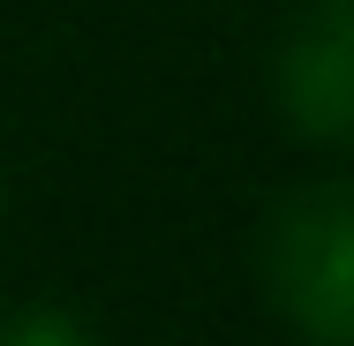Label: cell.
Listing matches in <instances>:
<instances>
[{"label": "cell", "mask_w": 354, "mask_h": 346, "mask_svg": "<svg viewBox=\"0 0 354 346\" xmlns=\"http://www.w3.org/2000/svg\"><path fill=\"white\" fill-rule=\"evenodd\" d=\"M264 294L309 346H354V181L301 189L272 211Z\"/></svg>", "instance_id": "6da1fadb"}, {"label": "cell", "mask_w": 354, "mask_h": 346, "mask_svg": "<svg viewBox=\"0 0 354 346\" xmlns=\"http://www.w3.org/2000/svg\"><path fill=\"white\" fill-rule=\"evenodd\" d=\"M279 113L309 143H354V0H309L286 30L279 68Z\"/></svg>", "instance_id": "7a4b0ae2"}, {"label": "cell", "mask_w": 354, "mask_h": 346, "mask_svg": "<svg viewBox=\"0 0 354 346\" xmlns=\"http://www.w3.org/2000/svg\"><path fill=\"white\" fill-rule=\"evenodd\" d=\"M0 346H98V331L61 301H23L0 316Z\"/></svg>", "instance_id": "3957f363"}, {"label": "cell", "mask_w": 354, "mask_h": 346, "mask_svg": "<svg viewBox=\"0 0 354 346\" xmlns=\"http://www.w3.org/2000/svg\"><path fill=\"white\" fill-rule=\"evenodd\" d=\"M0 204H8V196H0Z\"/></svg>", "instance_id": "277c9868"}]
</instances>
